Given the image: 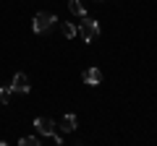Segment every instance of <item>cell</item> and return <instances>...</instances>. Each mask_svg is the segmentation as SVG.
<instances>
[{"instance_id":"1","label":"cell","mask_w":157,"mask_h":146,"mask_svg":"<svg viewBox=\"0 0 157 146\" xmlns=\"http://www.w3.org/2000/svg\"><path fill=\"white\" fill-rule=\"evenodd\" d=\"M76 34H78V37H81V39L86 42V45H89L92 39H97V37H100V24H97L94 18L84 16V18H81V24L76 26Z\"/></svg>"},{"instance_id":"2","label":"cell","mask_w":157,"mask_h":146,"mask_svg":"<svg viewBox=\"0 0 157 146\" xmlns=\"http://www.w3.org/2000/svg\"><path fill=\"white\" fill-rule=\"evenodd\" d=\"M52 24H58V16H52V13H45V11H39L37 16H34L32 26H34V31H37V34H45V31H50V29H52Z\"/></svg>"},{"instance_id":"3","label":"cell","mask_w":157,"mask_h":146,"mask_svg":"<svg viewBox=\"0 0 157 146\" xmlns=\"http://www.w3.org/2000/svg\"><path fill=\"white\" fill-rule=\"evenodd\" d=\"M29 78H26V73H16L13 76V81H11V91L13 94H29Z\"/></svg>"},{"instance_id":"4","label":"cell","mask_w":157,"mask_h":146,"mask_svg":"<svg viewBox=\"0 0 157 146\" xmlns=\"http://www.w3.org/2000/svg\"><path fill=\"white\" fill-rule=\"evenodd\" d=\"M34 128H37L42 136L50 138V136L55 133V120H50V118H37V120H34Z\"/></svg>"},{"instance_id":"5","label":"cell","mask_w":157,"mask_h":146,"mask_svg":"<svg viewBox=\"0 0 157 146\" xmlns=\"http://www.w3.org/2000/svg\"><path fill=\"white\" fill-rule=\"evenodd\" d=\"M81 78H84V84H89V86H97V84L102 81V71L92 65V68H86V71H84V76H81Z\"/></svg>"},{"instance_id":"6","label":"cell","mask_w":157,"mask_h":146,"mask_svg":"<svg viewBox=\"0 0 157 146\" xmlns=\"http://www.w3.org/2000/svg\"><path fill=\"white\" fill-rule=\"evenodd\" d=\"M60 133H71V130H76V115H63V120L55 125Z\"/></svg>"},{"instance_id":"7","label":"cell","mask_w":157,"mask_h":146,"mask_svg":"<svg viewBox=\"0 0 157 146\" xmlns=\"http://www.w3.org/2000/svg\"><path fill=\"white\" fill-rule=\"evenodd\" d=\"M68 8H71V11L76 13L78 18H84V16H86V11H84V3H81V0H68Z\"/></svg>"},{"instance_id":"8","label":"cell","mask_w":157,"mask_h":146,"mask_svg":"<svg viewBox=\"0 0 157 146\" xmlns=\"http://www.w3.org/2000/svg\"><path fill=\"white\" fill-rule=\"evenodd\" d=\"M60 29H63V37H68V39H71V37H76V24H68V21H66Z\"/></svg>"},{"instance_id":"9","label":"cell","mask_w":157,"mask_h":146,"mask_svg":"<svg viewBox=\"0 0 157 146\" xmlns=\"http://www.w3.org/2000/svg\"><path fill=\"white\" fill-rule=\"evenodd\" d=\"M18 144H21V146H39V144H42V141H39L37 136H24V138L18 141Z\"/></svg>"},{"instance_id":"10","label":"cell","mask_w":157,"mask_h":146,"mask_svg":"<svg viewBox=\"0 0 157 146\" xmlns=\"http://www.w3.org/2000/svg\"><path fill=\"white\" fill-rule=\"evenodd\" d=\"M11 86H0V104H8V99H11Z\"/></svg>"},{"instance_id":"11","label":"cell","mask_w":157,"mask_h":146,"mask_svg":"<svg viewBox=\"0 0 157 146\" xmlns=\"http://www.w3.org/2000/svg\"><path fill=\"white\" fill-rule=\"evenodd\" d=\"M97 3H100V0H97Z\"/></svg>"}]
</instances>
